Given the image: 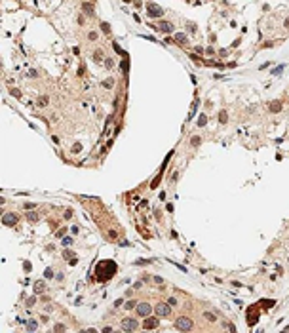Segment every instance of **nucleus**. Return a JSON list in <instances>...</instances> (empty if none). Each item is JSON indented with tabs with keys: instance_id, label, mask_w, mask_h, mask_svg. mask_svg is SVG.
I'll return each instance as SVG.
<instances>
[{
	"instance_id": "44",
	"label": "nucleus",
	"mask_w": 289,
	"mask_h": 333,
	"mask_svg": "<svg viewBox=\"0 0 289 333\" xmlns=\"http://www.w3.org/2000/svg\"><path fill=\"white\" fill-rule=\"evenodd\" d=\"M112 333H122V331H112Z\"/></svg>"
},
{
	"instance_id": "35",
	"label": "nucleus",
	"mask_w": 289,
	"mask_h": 333,
	"mask_svg": "<svg viewBox=\"0 0 289 333\" xmlns=\"http://www.w3.org/2000/svg\"><path fill=\"white\" fill-rule=\"evenodd\" d=\"M101 333H112V327L110 326H105V327H103V331Z\"/></svg>"
},
{
	"instance_id": "8",
	"label": "nucleus",
	"mask_w": 289,
	"mask_h": 333,
	"mask_svg": "<svg viewBox=\"0 0 289 333\" xmlns=\"http://www.w3.org/2000/svg\"><path fill=\"white\" fill-rule=\"evenodd\" d=\"M143 326L147 327V329H154V327H158V318H147L143 322Z\"/></svg>"
},
{
	"instance_id": "14",
	"label": "nucleus",
	"mask_w": 289,
	"mask_h": 333,
	"mask_svg": "<svg viewBox=\"0 0 289 333\" xmlns=\"http://www.w3.org/2000/svg\"><path fill=\"white\" fill-rule=\"evenodd\" d=\"M196 124H198V128H204V126L207 124V116H206V114H200L198 120H196Z\"/></svg>"
},
{
	"instance_id": "16",
	"label": "nucleus",
	"mask_w": 289,
	"mask_h": 333,
	"mask_svg": "<svg viewBox=\"0 0 289 333\" xmlns=\"http://www.w3.org/2000/svg\"><path fill=\"white\" fill-rule=\"evenodd\" d=\"M65 331H67L65 324H55V326H53V333H65Z\"/></svg>"
},
{
	"instance_id": "28",
	"label": "nucleus",
	"mask_w": 289,
	"mask_h": 333,
	"mask_svg": "<svg viewBox=\"0 0 289 333\" xmlns=\"http://www.w3.org/2000/svg\"><path fill=\"white\" fill-rule=\"evenodd\" d=\"M84 10H86V11H93V4L86 2V4H84Z\"/></svg>"
},
{
	"instance_id": "19",
	"label": "nucleus",
	"mask_w": 289,
	"mask_h": 333,
	"mask_svg": "<svg viewBox=\"0 0 289 333\" xmlns=\"http://www.w3.org/2000/svg\"><path fill=\"white\" fill-rule=\"evenodd\" d=\"M200 143H202V137H198V135H194V137L190 139V145H192V147H198Z\"/></svg>"
},
{
	"instance_id": "10",
	"label": "nucleus",
	"mask_w": 289,
	"mask_h": 333,
	"mask_svg": "<svg viewBox=\"0 0 289 333\" xmlns=\"http://www.w3.org/2000/svg\"><path fill=\"white\" fill-rule=\"evenodd\" d=\"M44 290H46V284H44V280H38V282H34V293H42Z\"/></svg>"
},
{
	"instance_id": "36",
	"label": "nucleus",
	"mask_w": 289,
	"mask_h": 333,
	"mask_svg": "<svg viewBox=\"0 0 289 333\" xmlns=\"http://www.w3.org/2000/svg\"><path fill=\"white\" fill-rule=\"evenodd\" d=\"M65 217H67V219L72 217V210H67V211H65Z\"/></svg>"
},
{
	"instance_id": "17",
	"label": "nucleus",
	"mask_w": 289,
	"mask_h": 333,
	"mask_svg": "<svg viewBox=\"0 0 289 333\" xmlns=\"http://www.w3.org/2000/svg\"><path fill=\"white\" fill-rule=\"evenodd\" d=\"M219 122H221V124H226V122H228V114H226V111H221V112H219Z\"/></svg>"
},
{
	"instance_id": "15",
	"label": "nucleus",
	"mask_w": 289,
	"mask_h": 333,
	"mask_svg": "<svg viewBox=\"0 0 289 333\" xmlns=\"http://www.w3.org/2000/svg\"><path fill=\"white\" fill-rule=\"evenodd\" d=\"M36 327H38V322H36V320H31V322L27 324V329H29V333H34Z\"/></svg>"
},
{
	"instance_id": "29",
	"label": "nucleus",
	"mask_w": 289,
	"mask_h": 333,
	"mask_svg": "<svg viewBox=\"0 0 289 333\" xmlns=\"http://www.w3.org/2000/svg\"><path fill=\"white\" fill-rule=\"evenodd\" d=\"M10 93L14 95V97H21V91H19V90H15V88H14V90H10Z\"/></svg>"
},
{
	"instance_id": "40",
	"label": "nucleus",
	"mask_w": 289,
	"mask_h": 333,
	"mask_svg": "<svg viewBox=\"0 0 289 333\" xmlns=\"http://www.w3.org/2000/svg\"><path fill=\"white\" fill-rule=\"evenodd\" d=\"M97 38V33H90V40H95Z\"/></svg>"
},
{
	"instance_id": "24",
	"label": "nucleus",
	"mask_w": 289,
	"mask_h": 333,
	"mask_svg": "<svg viewBox=\"0 0 289 333\" xmlns=\"http://www.w3.org/2000/svg\"><path fill=\"white\" fill-rule=\"evenodd\" d=\"M63 246H65V247H69V246H72V238H69V236H67V238H63Z\"/></svg>"
},
{
	"instance_id": "31",
	"label": "nucleus",
	"mask_w": 289,
	"mask_h": 333,
	"mask_svg": "<svg viewBox=\"0 0 289 333\" xmlns=\"http://www.w3.org/2000/svg\"><path fill=\"white\" fill-rule=\"evenodd\" d=\"M46 278H53V270L51 268H46Z\"/></svg>"
},
{
	"instance_id": "32",
	"label": "nucleus",
	"mask_w": 289,
	"mask_h": 333,
	"mask_svg": "<svg viewBox=\"0 0 289 333\" xmlns=\"http://www.w3.org/2000/svg\"><path fill=\"white\" fill-rule=\"evenodd\" d=\"M65 257H67V259H70V261H72V257H76V255H74V253H72V251H65Z\"/></svg>"
},
{
	"instance_id": "30",
	"label": "nucleus",
	"mask_w": 289,
	"mask_h": 333,
	"mask_svg": "<svg viewBox=\"0 0 289 333\" xmlns=\"http://www.w3.org/2000/svg\"><path fill=\"white\" fill-rule=\"evenodd\" d=\"M152 282H154V284H160V286H162V284H164V278H160V276H154V278H152Z\"/></svg>"
},
{
	"instance_id": "26",
	"label": "nucleus",
	"mask_w": 289,
	"mask_h": 333,
	"mask_svg": "<svg viewBox=\"0 0 289 333\" xmlns=\"http://www.w3.org/2000/svg\"><path fill=\"white\" fill-rule=\"evenodd\" d=\"M36 304V297H29L27 299V307H34Z\"/></svg>"
},
{
	"instance_id": "12",
	"label": "nucleus",
	"mask_w": 289,
	"mask_h": 333,
	"mask_svg": "<svg viewBox=\"0 0 289 333\" xmlns=\"http://www.w3.org/2000/svg\"><path fill=\"white\" fill-rule=\"evenodd\" d=\"M27 219H29L31 223H36V221L40 219V215L36 213V211H27Z\"/></svg>"
},
{
	"instance_id": "6",
	"label": "nucleus",
	"mask_w": 289,
	"mask_h": 333,
	"mask_svg": "<svg viewBox=\"0 0 289 333\" xmlns=\"http://www.w3.org/2000/svg\"><path fill=\"white\" fill-rule=\"evenodd\" d=\"M135 310H137V316H141V318H147V316L152 314V307L148 303H139Z\"/></svg>"
},
{
	"instance_id": "22",
	"label": "nucleus",
	"mask_w": 289,
	"mask_h": 333,
	"mask_svg": "<svg viewBox=\"0 0 289 333\" xmlns=\"http://www.w3.org/2000/svg\"><path fill=\"white\" fill-rule=\"evenodd\" d=\"M80 150H82V145H80V143H74V145H72V152H74V154H78Z\"/></svg>"
},
{
	"instance_id": "25",
	"label": "nucleus",
	"mask_w": 289,
	"mask_h": 333,
	"mask_svg": "<svg viewBox=\"0 0 289 333\" xmlns=\"http://www.w3.org/2000/svg\"><path fill=\"white\" fill-rule=\"evenodd\" d=\"M167 304H169V307H177V299H175V297H169V299H167Z\"/></svg>"
},
{
	"instance_id": "43",
	"label": "nucleus",
	"mask_w": 289,
	"mask_h": 333,
	"mask_svg": "<svg viewBox=\"0 0 289 333\" xmlns=\"http://www.w3.org/2000/svg\"><path fill=\"white\" fill-rule=\"evenodd\" d=\"M282 333H289V327H285V329H283V331H282Z\"/></svg>"
},
{
	"instance_id": "13",
	"label": "nucleus",
	"mask_w": 289,
	"mask_h": 333,
	"mask_svg": "<svg viewBox=\"0 0 289 333\" xmlns=\"http://www.w3.org/2000/svg\"><path fill=\"white\" fill-rule=\"evenodd\" d=\"M282 111V103L280 101H272L270 103V112H280Z\"/></svg>"
},
{
	"instance_id": "7",
	"label": "nucleus",
	"mask_w": 289,
	"mask_h": 333,
	"mask_svg": "<svg viewBox=\"0 0 289 333\" xmlns=\"http://www.w3.org/2000/svg\"><path fill=\"white\" fill-rule=\"evenodd\" d=\"M158 31H162V33H173V23L162 21V23L158 25Z\"/></svg>"
},
{
	"instance_id": "37",
	"label": "nucleus",
	"mask_w": 289,
	"mask_h": 333,
	"mask_svg": "<svg viewBox=\"0 0 289 333\" xmlns=\"http://www.w3.org/2000/svg\"><path fill=\"white\" fill-rule=\"evenodd\" d=\"M23 208H25V210H33V208H34V204H29V202H27Z\"/></svg>"
},
{
	"instance_id": "2",
	"label": "nucleus",
	"mask_w": 289,
	"mask_h": 333,
	"mask_svg": "<svg viewBox=\"0 0 289 333\" xmlns=\"http://www.w3.org/2000/svg\"><path fill=\"white\" fill-rule=\"evenodd\" d=\"M120 327H122L124 333H133V331H137L139 322H137V318H124L122 324H120Z\"/></svg>"
},
{
	"instance_id": "27",
	"label": "nucleus",
	"mask_w": 289,
	"mask_h": 333,
	"mask_svg": "<svg viewBox=\"0 0 289 333\" xmlns=\"http://www.w3.org/2000/svg\"><path fill=\"white\" fill-rule=\"evenodd\" d=\"M95 61H103V51L101 50L95 51Z\"/></svg>"
},
{
	"instance_id": "9",
	"label": "nucleus",
	"mask_w": 289,
	"mask_h": 333,
	"mask_svg": "<svg viewBox=\"0 0 289 333\" xmlns=\"http://www.w3.org/2000/svg\"><path fill=\"white\" fill-rule=\"evenodd\" d=\"M50 105V97L48 95H40L38 99H36V107H40V109H44V107Z\"/></svg>"
},
{
	"instance_id": "1",
	"label": "nucleus",
	"mask_w": 289,
	"mask_h": 333,
	"mask_svg": "<svg viewBox=\"0 0 289 333\" xmlns=\"http://www.w3.org/2000/svg\"><path fill=\"white\" fill-rule=\"evenodd\" d=\"M175 327H177L179 331H190L192 327H194V324H192V320L188 318V316H179L177 320H175Z\"/></svg>"
},
{
	"instance_id": "11",
	"label": "nucleus",
	"mask_w": 289,
	"mask_h": 333,
	"mask_svg": "<svg viewBox=\"0 0 289 333\" xmlns=\"http://www.w3.org/2000/svg\"><path fill=\"white\" fill-rule=\"evenodd\" d=\"M204 318H206L207 322H217V314H215V312H209V310L204 312Z\"/></svg>"
},
{
	"instance_id": "42",
	"label": "nucleus",
	"mask_w": 289,
	"mask_h": 333,
	"mask_svg": "<svg viewBox=\"0 0 289 333\" xmlns=\"http://www.w3.org/2000/svg\"><path fill=\"white\" fill-rule=\"evenodd\" d=\"M283 25H285V29H289V17L285 19V21H283Z\"/></svg>"
},
{
	"instance_id": "45",
	"label": "nucleus",
	"mask_w": 289,
	"mask_h": 333,
	"mask_svg": "<svg viewBox=\"0 0 289 333\" xmlns=\"http://www.w3.org/2000/svg\"><path fill=\"white\" fill-rule=\"evenodd\" d=\"M143 333H150V331H143Z\"/></svg>"
},
{
	"instance_id": "39",
	"label": "nucleus",
	"mask_w": 289,
	"mask_h": 333,
	"mask_svg": "<svg viewBox=\"0 0 289 333\" xmlns=\"http://www.w3.org/2000/svg\"><path fill=\"white\" fill-rule=\"evenodd\" d=\"M282 71H283V65H280V67H278V69H276V71H274V74H280V73H282Z\"/></svg>"
},
{
	"instance_id": "21",
	"label": "nucleus",
	"mask_w": 289,
	"mask_h": 333,
	"mask_svg": "<svg viewBox=\"0 0 289 333\" xmlns=\"http://www.w3.org/2000/svg\"><path fill=\"white\" fill-rule=\"evenodd\" d=\"M103 86H105L107 90H110V88L114 86V78H108V80H105V82H103Z\"/></svg>"
},
{
	"instance_id": "33",
	"label": "nucleus",
	"mask_w": 289,
	"mask_h": 333,
	"mask_svg": "<svg viewBox=\"0 0 289 333\" xmlns=\"http://www.w3.org/2000/svg\"><path fill=\"white\" fill-rule=\"evenodd\" d=\"M27 76H29V78H36L38 73H36V71H29V74H27Z\"/></svg>"
},
{
	"instance_id": "5",
	"label": "nucleus",
	"mask_w": 289,
	"mask_h": 333,
	"mask_svg": "<svg viewBox=\"0 0 289 333\" xmlns=\"http://www.w3.org/2000/svg\"><path fill=\"white\" fill-rule=\"evenodd\" d=\"M2 225L4 227H15V225H17V215H15L14 211H6V213L2 215Z\"/></svg>"
},
{
	"instance_id": "3",
	"label": "nucleus",
	"mask_w": 289,
	"mask_h": 333,
	"mask_svg": "<svg viewBox=\"0 0 289 333\" xmlns=\"http://www.w3.org/2000/svg\"><path fill=\"white\" fill-rule=\"evenodd\" d=\"M147 14H148V17H162L164 8L160 6V4H156V2H148L147 4Z\"/></svg>"
},
{
	"instance_id": "4",
	"label": "nucleus",
	"mask_w": 289,
	"mask_h": 333,
	"mask_svg": "<svg viewBox=\"0 0 289 333\" xmlns=\"http://www.w3.org/2000/svg\"><path fill=\"white\" fill-rule=\"evenodd\" d=\"M154 312L160 316V318H167V316L171 314V307H169L167 303H156Z\"/></svg>"
},
{
	"instance_id": "34",
	"label": "nucleus",
	"mask_w": 289,
	"mask_h": 333,
	"mask_svg": "<svg viewBox=\"0 0 289 333\" xmlns=\"http://www.w3.org/2000/svg\"><path fill=\"white\" fill-rule=\"evenodd\" d=\"M40 322H42V324H48V322H50V318L44 314V316H40Z\"/></svg>"
},
{
	"instance_id": "18",
	"label": "nucleus",
	"mask_w": 289,
	"mask_h": 333,
	"mask_svg": "<svg viewBox=\"0 0 289 333\" xmlns=\"http://www.w3.org/2000/svg\"><path fill=\"white\" fill-rule=\"evenodd\" d=\"M175 42L186 44V36H184V34H181V33H177V34H175Z\"/></svg>"
},
{
	"instance_id": "41",
	"label": "nucleus",
	"mask_w": 289,
	"mask_h": 333,
	"mask_svg": "<svg viewBox=\"0 0 289 333\" xmlns=\"http://www.w3.org/2000/svg\"><path fill=\"white\" fill-rule=\"evenodd\" d=\"M86 333H99L97 329H93V327H90V329H86Z\"/></svg>"
},
{
	"instance_id": "38",
	"label": "nucleus",
	"mask_w": 289,
	"mask_h": 333,
	"mask_svg": "<svg viewBox=\"0 0 289 333\" xmlns=\"http://www.w3.org/2000/svg\"><path fill=\"white\" fill-rule=\"evenodd\" d=\"M141 286H143V282H135V284H133V290H139Z\"/></svg>"
},
{
	"instance_id": "23",
	"label": "nucleus",
	"mask_w": 289,
	"mask_h": 333,
	"mask_svg": "<svg viewBox=\"0 0 289 333\" xmlns=\"http://www.w3.org/2000/svg\"><path fill=\"white\" fill-rule=\"evenodd\" d=\"M101 31H103L105 34L110 33V27H108V23H101Z\"/></svg>"
},
{
	"instance_id": "20",
	"label": "nucleus",
	"mask_w": 289,
	"mask_h": 333,
	"mask_svg": "<svg viewBox=\"0 0 289 333\" xmlns=\"http://www.w3.org/2000/svg\"><path fill=\"white\" fill-rule=\"evenodd\" d=\"M137 301H127V303H126V308H127V310H131V308H137Z\"/></svg>"
}]
</instances>
